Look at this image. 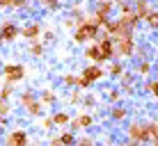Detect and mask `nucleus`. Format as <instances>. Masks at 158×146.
<instances>
[{
  "label": "nucleus",
  "mask_w": 158,
  "mask_h": 146,
  "mask_svg": "<svg viewBox=\"0 0 158 146\" xmlns=\"http://www.w3.org/2000/svg\"><path fill=\"white\" fill-rule=\"evenodd\" d=\"M46 110H48V107L46 105H44V103L39 101V98H37L35 103H30V105L28 107H25V116H28V119H35V121H39V119L44 116V114H46Z\"/></svg>",
  "instance_id": "6ab92c4d"
},
{
  "label": "nucleus",
  "mask_w": 158,
  "mask_h": 146,
  "mask_svg": "<svg viewBox=\"0 0 158 146\" xmlns=\"http://www.w3.org/2000/svg\"><path fill=\"white\" fill-rule=\"evenodd\" d=\"M140 41L135 39V34L131 37H122V39H115V50H117V59H124V62H128V59L135 57V50H138Z\"/></svg>",
  "instance_id": "39448f33"
},
{
  "label": "nucleus",
  "mask_w": 158,
  "mask_h": 146,
  "mask_svg": "<svg viewBox=\"0 0 158 146\" xmlns=\"http://www.w3.org/2000/svg\"><path fill=\"white\" fill-rule=\"evenodd\" d=\"M135 73L142 80L151 78V73H154V59H142V62H138L135 64Z\"/></svg>",
  "instance_id": "393cba45"
},
{
  "label": "nucleus",
  "mask_w": 158,
  "mask_h": 146,
  "mask_svg": "<svg viewBox=\"0 0 158 146\" xmlns=\"http://www.w3.org/2000/svg\"><path fill=\"white\" fill-rule=\"evenodd\" d=\"M41 41H44L46 46H53V44L57 41V32L53 30V28H46V30H44V34H41Z\"/></svg>",
  "instance_id": "e433bc0d"
},
{
  "label": "nucleus",
  "mask_w": 158,
  "mask_h": 146,
  "mask_svg": "<svg viewBox=\"0 0 158 146\" xmlns=\"http://www.w3.org/2000/svg\"><path fill=\"white\" fill-rule=\"evenodd\" d=\"M85 59L87 64H106V57H103V53H101V48H99V44L96 41H92V44H87V46H83V55H80Z\"/></svg>",
  "instance_id": "9b49d317"
},
{
  "label": "nucleus",
  "mask_w": 158,
  "mask_h": 146,
  "mask_svg": "<svg viewBox=\"0 0 158 146\" xmlns=\"http://www.w3.org/2000/svg\"><path fill=\"white\" fill-rule=\"evenodd\" d=\"M44 30H46V23L39 18H28L23 25H21V39L28 41V44H32V41H39Z\"/></svg>",
  "instance_id": "423d86ee"
},
{
  "label": "nucleus",
  "mask_w": 158,
  "mask_h": 146,
  "mask_svg": "<svg viewBox=\"0 0 158 146\" xmlns=\"http://www.w3.org/2000/svg\"><path fill=\"white\" fill-rule=\"evenodd\" d=\"M156 59H158V48H156Z\"/></svg>",
  "instance_id": "864d4df0"
},
{
  "label": "nucleus",
  "mask_w": 158,
  "mask_h": 146,
  "mask_svg": "<svg viewBox=\"0 0 158 146\" xmlns=\"http://www.w3.org/2000/svg\"><path fill=\"white\" fill-rule=\"evenodd\" d=\"M2 101H5V98H2V96H0V103H2Z\"/></svg>",
  "instance_id": "5fc2aeb1"
},
{
  "label": "nucleus",
  "mask_w": 158,
  "mask_h": 146,
  "mask_svg": "<svg viewBox=\"0 0 158 146\" xmlns=\"http://www.w3.org/2000/svg\"><path fill=\"white\" fill-rule=\"evenodd\" d=\"M96 146H108L106 142H96Z\"/></svg>",
  "instance_id": "8fccbe9b"
},
{
  "label": "nucleus",
  "mask_w": 158,
  "mask_h": 146,
  "mask_svg": "<svg viewBox=\"0 0 158 146\" xmlns=\"http://www.w3.org/2000/svg\"><path fill=\"white\" fill-rule=\"evenodd\" d=\"M32 2H35V7H39V9H44V12H48V14H60L64 9L62 0H32Z\"/></svg>",
  "instance_id": "f3484780"
},
{
  "label": "nucleus",
  "mask_w": 158,
  "mask_h": 146,
  "mask_svg": "<svg viewBox=\"0 0 158 146\" xmlns=\"http://www.w3.org/2000/svg\"><path fill=\"white\" fill-rule=\"evenodd\" d=\"M9 126H12V116H7V114L0 112V135H2L5 128H9Z\"/></svg>",
  "instance_id": "79ce46f5"
},
{
  "label": "nucleus",
  "mask_w": 158,
  "mask_h": 146,
  "mask_svg": "<svg viewBox=\"0 0 158 146\" xmlns=\"http://www.w3.org/2000/svg\"><path fill=\"white\" fill-rule=\"evenodd\" d=\"M133 9L138 12V16L142 18V23H144V18L156 9V5H154V0H133Z\"/></svg>",
  "instance_id": "aec40b11"
},
{
  "label": "nucleus",
  "mask_w": 158,
  "mask_h": 146,
  "mask_svg": "<svg viewBox=\"0 0 158 146\" xmlns=\"http://www.w3.org/2000/svg\"><path fill=\"white\" fill-rule=\"evenodd\" d=\"M16 85H9V82H0V96H2L5 101H12V98H16Z\"/></svg>",
  "instance_id": "7c9ffc66"
},
{
  "label": "nucleus",
  "mask_w": 158,
  "mask_h": 146,
  "mask_svg": "<svg viewBox=\"0 0 158 146\" xmlns=\"http://www.w3.org/2000/svg\"><path fill=\"white\" fill-rule=\"evenodd\" d=\"M94 126H96V114L94 112H87V110H80L78 114H73L71 123H69V128L73 132H89Z\"/></svg>",
  "instance_id": "0eeeda50"
},
{
  "label": "nucleus",
  "mask_w": 158,
  "mask_h": 146,
  "mask_svg": "<svg viewBox=\"0 0 158 146\" xmlns=\"http://www.w3.org/2000/svg\"><path fill=\"white\" fill-rule=\"evenodd\" d=\"M96 142H99V139H96L94 135H89V132H78V142H76V146H96Z\"/></svg>",
  "instance_id": "473e14b6"
},
{
  "label": "nucleus",
  "mask_w": 158,
  "mask_h": 146,
  "mask_svg": "<svg viewBox=\"0 0 158 146\" xmlns=\"http://www.w3.org/2000/svg\"><path fill=\"white\" fill-rule=\"evenodd\" d=\"M149 146H158V139H156V142H151V144H149Z\"/></svg>",
  "instance_id": "3c124183"
},
{
  "label": "nucleus",
  "mask_w": 158,
  "mask_h": 146,
  "mask_svg": "<svg viewBox=\"0 0 158 146\" xmlns=\"http://www.w3.org/2000/svg\"><path fill=\"white\" fill-rule=\"evenodd\" d=\"M37 98H39V89L25 87L23 91H19V94H16V105H19L21 110H25V107H28L30 103H35Z\"/></svg>",
  "instance_id": "4468645a"
},
{
  "label": "nucleus",
  "mask_w": 158,
  "mask_h": 146,
  "mask_svg": "<svg viewBox=\"0 0 158 146\" xmlns=\"http://www.w3.org/2000/svg\"><path fill=\"white\" fill-rule=\"evenodd\" d=\"M32 132L21 121H12V126L0 135V146H32Z\"/></svg>",
  "instance_id": "f03ea898"
},
{
  "label": "nucleus",
  "mask_w": 158,
  "mask_h": 146,
  "mask_svg": "<svg viewBox=\"0 0 158 146\" xmlns=\"http://www.w3.org/2000/svg\"><path fill=\"white\" fill-rule=\"evenodd\" d=\"M14 9V0H0V12H12Z\"/></svg>",
  "instance_id": "c03bdc74"
},
{
  "label": "nucleus",
  "mask_w": 158,
  "mask_h": 146,
  "mask_svg": "<svg viewBox=\"0 0 158 146\" xmlns=\"http://www.w3.org/2000/svg\"><path fill=\"white\" fill-rule=\"evenodd\" d=\"M140 89H142L144 96H149L151 101H158V78H147L142 85H140Z\"/></svg>",
  "instance_id": "b1692460"
},
{
  "label": "nucleus",
  "mask_w": 158,
  "mask_h": 146,
  "mask_svg": "<svg viewBox=\"0 0 158 146\" xmlns=\"http://www.w3.org/2000/svg\"><path fill=\"white\" fill-rule=\"evenodd\" d=\"M122 23H126L128 28H133V30H138L140 25H142V18L138 16V12L135 9H128V12H119V16H117Z\"/></svg>",
  "instance_id": "412c9836"
},
{
  "label": "nucleus",
  "mask_w": 158,
  "mask_h": 146,
  "mask_svg": "<svg viewBox=\"0 0 158 146\" xmlns=\"http://www.w3.org/2000/svg\"><path fill=\"white\" fill-rule=\"evenodd\" d=\"M135 62H142V59H151V50H149V46L147 44H140L138 46V50H135Z\"/></svg>",
  "instance_id": "c9c22d12"
},
{
  "label": "nucleus",
  "mask_w": 158,
  "mask_h": 146,
  "mask_svg": "<svg viewBox=\"0 0 158 146\" xmlns=\"http://www.w3.org/2000/svg\"><path fill=\"white\" fill-rule=\"evenodd\" d=\"M101 28L99 25H94L89 21V16H87V21H83V23H78L76 25V30L71 32V41L76 46H87V44H92V41H96L101 37Z\"/></svg>",
  "instance_id": "7ed1b4c3"
},
{
  "label": "nucleus",
  "mask_w": 158,
  "mask_h": 146,
  "mask_svg": "<svg viewBox=\"0 0 158 146\" xmlns=\"http://www.w3.org/2000/svg\"><path fill=\"white\" fill-rule=\"evenodd\" d=\"M0 112H2V114H7V116H12V114H14L12 101H2V103H0Z\"/></svg>",
  "instance_id": "a19ab883"
},
{
  "label": "nucleus",
  "mask_w": 158,
  "mask_h": 146,
  "mask_svg": "<svg viewBox=\"0 0 158 146\" xmlns=\"http://www.w3.org/2000/svg\"><path fill=\"white\" fill-rule=\"evenodd\" d=\"M2 44H5V41H2V37H0V46H2Z\"/></svg>",
  "instance_id": "603ef678"
},
{
  "label": "nucleus",
  "mask_w": 158,
  "mask_h": 146,
  "mask_svg": "<svg viewBox=\"0 0 158 146\" xmlns=\"http://www.w3.org/2000/svg\"><path fill=\"white\" fill-rule=\"evenodd\" d=\"M32 7H35V2H32V0H14V9H12V12H23V14H28V12H32Z\"/></svg>",
  "instance_id": "f704fd0d"
},
{
  "label": "nucleus",
  "mask_w": 158,
  "mask_h": 146,
  "mask_svg": "<svg viewBox=\"0 0 158 146\" xmlns=\"http://www.w3.org/2000/svg\"><path fill=\"white\" fill-rule=\"evenodd\" d=\"M28 80V66L23 62H5L0 66V82L19 85Z\"/></svg>",
  "instance_id": "20e7f679"
},
{
  "label": "nucleus",
  "mask_w": 158,
  "mask_h": 146,
  "mask_svg": "<svg viewBox=\"0 0 158 146\" xmlns=\"http://www.w3.org/2000/svg\"><path fill=\"white\" fill-rule=\"evenodd\" d=\"M154 75H156V78H158V59H156V62H154Z\"/></svg>",
  "instance_id": "de8ad7c7"
},
{
  "label": "nucleus",
  "mask_w": 158,
  "mask_h": 146,
  "mask_svg": "<svg viewBox=\"0 0 158 146\" xmlns=\"http://www.w3.org/2000/svg\"><path fill=\"white\" fill-rule=\"evenodd\" d=\"M124 139L135 144L149 146L154 142V132H151V119H133V121H126V128H124Z\"/></svg>",
  "instance_id": "f257e3e1"
},
{
  "label": "nucleus",
  "mask_w": 158,
  "mask_h": 146,
  "mask_svg": "<svg viewBox=\"0 0 158 146\" xmlns=\"http://www.w3.org/2000/svg\"><path fill=\"white\" fill-rule=\"evenodd\" d=\"M69 16H71V18H76V23H83V21H87V16H89V14H87V7H85L83 0L69 5Z\"/></svg>",
  "instance_id": "a211bd4d"
},
{
  "label": "nucleus",
  "mask_w": 158,
  "mask_h": 146,
  "mask_svg": "<svg viewBox=\"0 0 158 146\" xmlns=\"http://www.w3.org/2000/svg\"><path fill=\"white\" fill-rule=\"evenodd\" d=\"M80 75H83L92 87H96V85H101V82H106V80H108V73H106V69H103V64H92V62L83 66Z\"/></svg>",
  "instance_id": "1a4fd4ad"
},
{
  "label": "nucleus",
  "mask_w": 158,
  "mask_h": 146,
  "mask_svg": "<svg viewBox=\"0 0 158 146\" xmlns=\"http://www.w3.org/2000/svg\"><path fill=\"white\" fill-rule=\"evenodd\" d=\"M0 37H2L5 46H12L21 39V25L14 18H2L0 21Z\"/></svg>",
  "instance_id": "6e6552de"
},
{
  "label": "nucleus",
  "mask_w": 158,
  "mask_h": 146,
  "mask_svg": "<svg viewBox=\"0 0 158 146\" xmlns=\"http://www.w3.org/2000/svg\"><path fill=\"white\" fill-rule=\"evenodd\" d=\"M115 9H117V7H115V0H96L92 12H96V14L106 16V18H110V16L115 14Z\"/></svg>",
  "instance_id": "5701e85b"
},
{
  "label": "nucleus",
  "mask_w": 158,
  "mask_h": 146,
  "mask_svg": "<svg viewBox=\"0 0 158 146\" xmlns=\"http://www.w3.org/2000/svg\"><path fill=\"white\" fill-rule=\"evenodd\" d=\"M108 119H110L112 123H126L131 119V107L126 105V103L110 105V110H108Z\"/></svg>",
  "instance_id": "f8f14e48"
},
{
  "label": "nucleus",
  "mask_w": 158,
  "mask_h": 146,
  "mask_svg": "<svg viewBox=\"0 0 158 146\" xmlns=\"http://www.w3.org/2000/svg\"><path fill=\"white\" fill-rule=\"evenodd\" d=\"M135 78H138V73H135V71H133V73L126 71V73L122 75V78L117 80V85H119V87H126V85H135V82H138Z\"/></svg>",
  "instance_id": "4c0bfd02"
},
{
  "label": "nucleus",
  "mask_w": 158,
  "mask_h": 146,
  "mask_svg": "<svg viewBox=\"0 0 158 146\" xmlns=\"http://www.w3.org/2000/svg\"><path fill=\"white\" fill-rule=\"evenodd\" d=\"M55 121H53V114H44L41 119H39V130L41 132H53L55 130Z\"/></svg>",
  "instance_id": "2f4dec72"
},
{
  "label": "nucleus",
  "mask_w": 158,
  "mask_h": 146,
  "mask_svg": "<svg viewBox=\"0 0 158 146\" xmlns=\"http://www.w3.org/2000/svg\"><path fill=\"white\" fill-rule=\"evenodd\" d=\"M76 25H78V23H76V18H71V16L62 18V28L67 30V32H73V30H76Z\"/></svg>",
  "instance_id": "ea45409f"
},
{
  "label": "nucleus",
  "mask_w": 158,
  "mask_h": 146,
  "mask_svg": "<svg viewBox=\"0 0 158 146\" xmlns=\"http://www.w3.org/2000/svg\"><path fill=\"white\" fill-rule=\"evenodd\" d=\"M117 146H131V144H128V142H126V139H124V142H119V144H117Z\"/></svg>",
  "instance_id": "09e8293b"
},
{
  "label": "nucleus",
  "mask_w": 158,
  "mask_h": 146,
  "mask_svg": "<svg viewBox=\"0 0 158 146\" xmlns=\"http://www.w3.org/2000/svg\"><path fill=\"white\" fill-rule=\"evenodd\" d=\"M46 146H62V142H60V137H57V135H53V137L46 142Z\"/></svg>",
  "instance_id": "49530a36"
},
{
  "label": "nucleus",
  "mask_w": 158,
  "mask_h": 146,
  "mask_svg": "<svg viewBox=\"0 0 158 146\" xmlns=\"http://www.w3.org/2000/svg\"><path fill=\"white\" fill-rule=\"evenodd\" d=\"M144 25H147V30H149V32H158V7L144 18Z\"/></svg>",
  "instance_id": "72a5a7b5"
},
{
  "label": "nucleus",
  "mask_w": 158,
  "mask_h": 146,
  "mask_svg": "<svg viewBox=\"0 0 158 146\" xmlns=\"http://www.w3.org/2000/svg\"><path fill=\"white\" fill-rule=\"evenodd\" d=\"M115 7L117 12H128V9H133V0H115Z\"/></svg>",
  "instance_id": "58836bf2"
},
{
  "label": "nucleus",
  "mask_w": 158,
  "mask_h": 146,
  "mask_svg": "<svg viewBox=\"0 0 158 146\" xmlns=\"http://www.w3.org/2000/svg\"><path fill=\"white\" fill-rule=\"evenodd\" d=\"M39 101L46 107H55L57 103H60V96H57V91L53 89V87H44V89H39Z\"/></svg>",
  "instance_id": "4be33fe9"
},
{
  "label": "nucleus",
  "mask_w": 158,
  "mask_h": 146,
  "mask_svg": "<svg viewBox=\"0 0 158 146\" xmlns=\"http://www.w3.org/2000/svg\"><path fill=\"white\" fill-rule=\"evenodd\" d=\"M99 103H101V98H99V94L96 91H85V98H83V110H87V112H94L96 107H99Z\"/></svg>",
  "instance_id": "a878e982"
},
{
  "label": "nucleus",
  "mask_w": 158,
  "mask_h": 146,
  "mask_svg": "<svg viewBox=\"0 0 158 146\" xmlns=\"http://www.w3.org/2000/svg\"><path fill=\"white\" fill-rule=\"evenodd\" d=\"M51 114H53V121H55L57 128H69V123H71V116H73V114H69L67 110H53Z\"/></svg>",
  "instance_id": "bb28decb"
},
{
  "label": "nucleus",
  "mask_w": 158,
  "mask_h": 146,
  "mask_svg": "<svg viewBox=\"0 0 158 146\" xmlns=\"http://www.w3.org/2000/svg\"><path fill=\"white\" fill-rule=\"evenodd\" d=\"M124 91V98H133L135 96V85H126V87H119Z\"/></svg>",
  "instance_id": "37998d69"
},
{
  "label": "nucleus",
  "mask_w": 158,
  "mask_h": 146,
  "mask_svg": "<svg viewBox=\"0 0 158 146\" xmlns=\"http://www.w3.org/2000/svg\"><path fill=\"white\" fill-rule=\"evenodd\" d=\"M96 44H99L103 57H106V64L112 62V59H117V50H115V39H112L108 32H101V37L96 39Z\"/></svg>",
  "instance_id": "9d476101"
},
{
  "label": "nucleus",
  "mask_w": 158,
  "mask_h": 146,
  "mask_svg": "<svg viewBox=\"0 0 158 146\" xmlns=\"http://www.w3.org/2000/svg\"><path fill=\"white\" fill-rule=\"evenodd\" d=\"M103 98H106L108 105H119V103L126 101V98H124V91L119 89V85H115V87H106V89H103Z\"/></svg>",
  "instance_id": "dca6fc26"
},
{
  "label": "nucleus",
  "mask_w": 158,
  "mask_h": 146,
  "mask_svg": "<svg viewBox=\"0 0 158 146\" xmlns=\"http://www.w3.org/2000/svg\"><path fill=\"white\" fill-rule=\"evenodd\" d=\"M126 71L128 69H126V62H124V59H112V62H108V66H106L108 80H112V82H117Z\"/></svg>",
  "instance_id": "ddd939ff"
},
{
  "label": "nucleus",
  "mask_w": 158,
  "mask_h": 146,
  "mask_svg": "<svg viewBox=\"0 0 158 146\" xmlns=\"http://www.w3.org/2000/svg\"><path fill=\"white\" fill-rule=\"evenodd\" d=\"M151 132H154V142L158 139V116L151 119Z\"/></svg>",
  "instance_id": "a18cd8bd"
},
{
  "label": "nucleus",
  "mask_w": 158,
  "mask_h": 146,
  "mask_svg": "<svg viewBox=\"0 0 158 146\" xmlns=\"http://www.w3.org/2000/svg\"><path fill=\"white\" fill-rule=\"evenodd\" d=\"M48 53V46L44 44V41H32V44H28V48H25V55H28L30 59H44Z\"/></svg>",
  "instance_id": "2eb2a0df"
},
{
  "label": "nucleus",
  "mask_w": 158,
  "mask_h": 146,
  "mask_svg": "<svg viewBox=\"0 0 158 146\" xmlns=\"http://www.w3.org/2000/svg\"><path fill=\"white\" fill-rule=\"evenodd\" d=\"M57 137L62 142V146H76V142H78V132H73L71 128H62L57 132Z\"/></svg>",
  "instance_id": "c85d7f7f"
},
{
  "label": "nucleus",
  "mask_w": 158,
  "mask_h": 146,
  "mask_svg": "<svg viewBox=\"0 0 158 146\" xmlns=\"http://www.w3.org/2000/svg\"><path fill=\"white\" fill-rule=\"evenodd\" d=\"M83 98H85V91L83 89H69V98H67V103L71 107H76V105H83Z\"/></svg>",
  "instance_id": "c756f323"
},
{
  "label": "nucleus",
  "mask_w": 158,
  "mask_h": 146,
  "mask_svg": "<svg viewBox=\"0 0 158 146\" xmlns=\"http://www.w3.org/2000/svg\"><path fill=\"white\" fill-rule=\"evenodd\" d=\"M60 85H62V89H76L78 87V73H71V71H64L60 75Z\"/></svg>",
  "instance_id": "cd10ccee"
}]
</instances>
